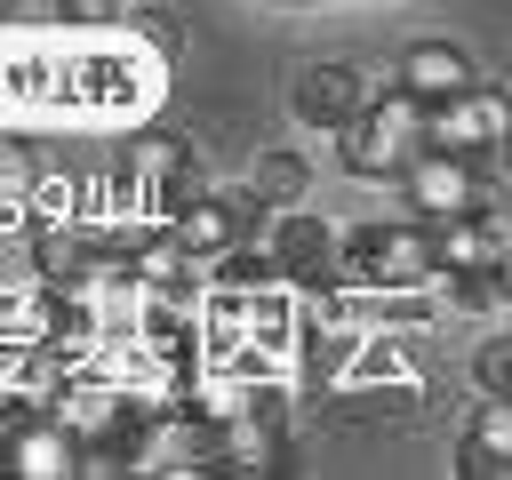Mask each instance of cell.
Wrapping results in <instances>:
<instances>
[{
  "instance_id": "obj_3",
  "label": "cell",
  "mask_w": 512,
  "mask_h": 480,
  "mask_svg": "<svg viewBox=\"0 0 512 480\" xmlns=\"http://www.w3.org/2000/svg\"><path fill=\"white\" fill-rule=\"evenodd\" d=\"M424 144L464 152V160H488V152L504 144V96H496L488 80H472V88H456V96L424 104Z\"/></svg>"
},
{
  "instance_id": "obj_15",
  "label": "cell",
  "mask_w": 512,
  "mask_h": 480,
  "mask_svg": "<svg viewBox=\"0 0 512 480\" xmlns=\"http://www.w3.org/2000/svg\"><path fill=\"white\" fill-rule=\"evenodd\" d=\"M8 8H16V0H0V16H8Z\"/></svg>"
},
{
  "instance_id": "obj_8",
  "label": "cell",
  "mask_w": 512,
  "mask_h": 480,
  "mask_svg": "<svg viewBox=\"0 0 512 480\" xmlns=\"http://www.w3.org/2000/svg\"><path fill=\"white\" fill-rule=\"evenodd\" d=\"M504 216L480 200V208H464V216H440L432 224V264L440 272H464V264H504Z\"/></svg>"
},
{
  "instance_id": "obj_11",
  "label": "cell",
  "mask_w": 512,
  "mask_h": 480,
  "mask_svg": "<svg viewBox=\"0 0 512 480\" xmlns=\"http://www.w3.org/2000/svg\"><path fill=\"white\" fill-rule=\"evenodd\" d=\"M440 280H448V312L504 320V304H512V280H504V264H464V272H440Z\"/></svg>"
},
{
  "instance_id": "obj_4",
  "label": "cell",
  "mask_w": 512,
  "mask_h": 480,
  "mask_svg": "<svg viewBox=\"0 0 512 480\" xmlns=\"http://www.w3.org/2000/svg\"><path fill=\"white\" fill-rule=\"evenodd\" d=\"M368 72L360 64H344V56H312V64H296V80H288V112L304 120V128H344L360 104H368Z\"/></svg>"
},
{
  "instance_id": "obj_1",
  "label": "cell",
  "mask_w": 512,
  "mask_h": 480,
  "mask_svg": "<svg viewBox=\"0 0 512 480\" xmlns=\"http://www.w3.org/2000/svg\"><path fill=\"white\" fill-rule=\"evenodd\" d=\"M328 136H336L344 176L376 184V176H400V160L424 144V104H416L408 88H368V104H360L344 128H328Z\"/></svg>"
},
{
  "instance_id": "obj_12",
  "label": "cell",
  "mask_w": 512,
  "mask_h": 480,
  "mask_svg": "<svg viewBox=\"0 0 512 480\" xmlns=\"http://www.w3.org/2000/svg\"><path fill=\"white\" fill-rule=\"evenodd\" d=\"M304 200V160L296 152H256V208H288Z\"/></svg>"
},
{
  "instance_id": "obj_13",
  "label": "cell",
  "mask_w": 512,
  "mask_h": 480,
  "mask_svg": "<svg viewBox=\"0 0 512 480\" xmlns=\"http://www.w3.org/2000/svg\"><path fill=\"white\" fill-rule=\"evenodd\" d=\"M472 384H480L488 400H512V336H488V344L472 352Z\"/></svg>"
},
{
  "instance_id": "obj_5",
  "label": "cell",
  "mask_w": 512,
  "mask_h": 480,
  "mask_svg": "<svg viewBox=\"0 0 512 480\" xmlns=\"http://www.w3.org/2000/svg\"><path fill=\"white\" fill-rule=\"evenodd\" d=\"M264 256H272V272L280 280H296V288H320V280H336V232L304 208V200H288L280 216H272V240H264Z\"/></svg>"
},
{
  "instance_id": "obj_9",
  "label": "cell",
  "mask_w": 512,
  "mask_h": 480,
  "mask_svg": "<svg viewBox=\"0 0 512 480\" xmlns=\"http://www.w3.org/2000/svg\"><path fill=\"white\" fill-rule=\"evenodd\" d=\"M480 72H472V56L456 48V40H416L400 64H392V88H408L416 104H440V96H456V88H472Z\"/></svg>"
},
{
  "instance_id": "obj_2",
  "label": "cell",
  "mask_w": 512,
  "mask_h": 480,
  "mask_svg": "<svg viewBox=\"0 0 512 480\" xmlns=\"http://www.w3.org/2000/svg\"><path fill=\"white\" fill-rule=\"evenodd\" d=\"M400 192H408V216L416 224H440V216H464L488 192V160H464V152H440V144H416L400 160Z\"/></svg>"
},
{
  "instance_id": "obj_14",
  "label": "cell",
  "mask_w": 512,
  "mask_h": 480,
  "mask_svg": "<svg viewBox=\"0 0 512 480\" xmlns=\"http://www.w3.org/2000/svg\"><path fill=\"white\" fill-rule=\"evenodd\" d=\"M136 32H144L160 56H176V24H168V8H136Z\"/></svg>"
},
{
  "instance_id": "obj_7",
  "label": "cell",
  "mask_w": 512,
  "mask_h": 480,
  "mask_svg": "<svg viewBox=\"0 0 512 480\" xmlns=\"http://www.w3.org/2000/svg\"><path fill=\"white\" fill-rule=\"evenodd\" d=\"M72 464H80V432L64 416H16L0 432V472L16 480H64Z\"/></svg>"
},
{
  "instance_id": "obj_10",
  "label": "cell",
  "mask_w": 512,
  "mask_h": 480,
  "mask_svg": "<svg viewBox=\"0 0 512 480\" xmlns=\"http://www.w3.org/2000/svg\"><path fill=\"white\" fill-rule=\"evenodd\" d=\"M456 472L464 480H504L512 472V400H480V416L456 440Z\"/></svg>"
},
{
  "instance_id": "obj_6",
  "label": "cell",
  "mask_w": 512,
  "mask_h": 480,
  "mask_svg": "<svg viewBox=\"0 0 512 480\" xmlns=\"http://www.w3.org/2000/svg\"><path fill=\"white\" fill-rule=\"evenodd\" d=\"M440 280V264H432V224H376V248H368V280L360 288H376V296H416V288H432Z\"/></svg>"
}]
</instances>
